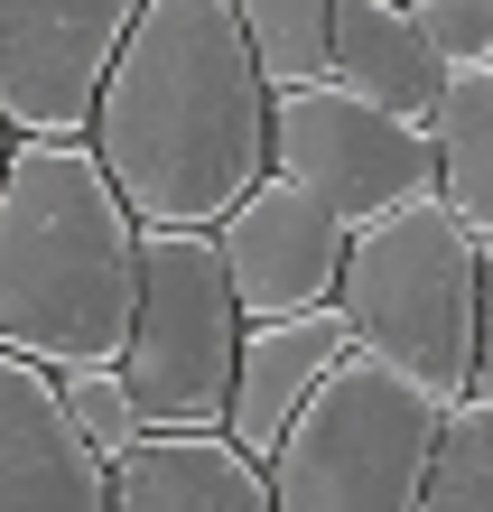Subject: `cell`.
Listing matches in <instances>:
<instances>
[{
	"label": "cell",
	"mask_w": 493,
	"mask_h": 512,
	"mask_svg": "<svg viewBox=\"0 0 493 512\" xmlns=\"http://www.w3.org/2000/svg\"><path fill=\"white\" fill-rule=\"evenodd\" d=\"M84 140L140 224L224 215L270 168V84L233 0H140Z\"/></svg>",
	"instance_id": "obj_1"
},
{
	"label": "cell",
	"mask_w": 493,
	"mask_h": 512,
	"mask_svg": "<svg viewBox=\"0 0 493 512\" xmlns=\"http://www.w3.org/2000/svg\"><path fill=\"white\" fill-rule=\"evenodd\" d=\"M140 215L103 177L94 140L10 131L0 168V345L38 364H94L131 345Z\"/></svg>",
	"instance_id": "obj_2"
},
{
	"label": "cell",
	"mask_w": 493,
	"mask_h": 512,
	"mask_svg": "<svg viewBox=\"0 0 493 512\" xmlns=\"http://www.w3.org/2000/svg\"><path fill=\"white\" fill-rule=\"evenodd\" d=\"M335 308L354 317L363 354L428 382L438 401L475 391V224H456L438 187L363 215L345 233Z\"/></svg>",
	"instance_id": "obj_3"
},
{
	"label": "cell",
	"mask_w": 493,
	"mask_h": 512,
	"mask_svg": "<svg viewBox=\"0 0 493 512\" xmlns=\"http://www.w3.org/2000/svg\"><path fill=\"white\" fill-rule=\"evenodd\" d=\"M438 419L447 401L428 382L391 373L382 354L354 345L270 447V503L280 512H419Z\"/></svg>",
	"instance_id": "obj_4"
},
{
	"label": "cell",
	"mask_w": 493,
	"mask_h": 512,
	"mask_svg": "<svg viewBox=\"0 0 493 512\" xmlns=\"http://www.w3.org/2000/svg\"><path fill=\"white\" fill-rule=\"evenodd\" d=\"M242 354V298L214 252V224H140V308H131V401L149 429H214Z\"/></svg>",
	"instance_id": "obj_5"
},
{
	"label": "cell",
	"mask_w": 493,
	"mask_h": 512,
	"mask_svg": "<svg viewBox=\"0 0 493 512\" xmlns=\"http://www.w3.org/2000/svg\"><path fill=\"white\" fill-rule=\"evenodd\" d=\"M270 168L298 177L307 196H326L345 224L438 187L428 122H400V112L363 103V94H345V84H326V75L270 94Z\"/></svg>",
	"instance_id": "obj_6"
},
{
	"label": "cell",
	"mask_w": 493,
	"mask_h": 512,
	"mask_svg": "<svg viewBox=\"0 0 493 512\" xmlns=\"http://www.w3.org/2000/svg\"><path fill=\"white\" fill-rule=\"evenodd\" d=\"M140 0H0V122L75 140Z\"/></svg>",
	"instance_id": "obj_7"
},
{
	"label": "cell",
	"mask_w": 493,
	"mask_h": 512,
	"mask_svg": "<svg viewBox=\"0 0 493 512\" xmlns=\"http://www.w3.org/2000/svg\"><path fill=\"white\" fill-rule=\"evenodd\" d=\"M345 215L326 196H307L298 177L261 168L224 215H214V252L233 270V298L242 317H289V308H317L335 298V270H345Z\"/></svg>",
	"instance_id": "obj_8"
},
{
	"label": "cell",
	"mask_w": 493,
	"mask_h": 512,
	"mask_svg": "<svg viewBox=\"0 0 493 512\" xmlns=\"http://www.w3.org/2000/svg\"><path fill=\"white\" fill-rule=\"evenodd\" d=\"M112 466L75 429L56 364L0 345V512H103Z\"/></svg>",
	"instance_id": "obj_9"
},
{
	"label": "cell",
	"mask_w": 493,
	"mask_h": 512,
	"mask_svg": "<svg viewBox=\"0 0 493 512\" xmlns=\"http://www.w3.org/2000/svg\"><path fill=\"white\" fill-rule=\"evenodd\" d=\"M354 354V317L317 298V308H289V317H242V354H233V391H224V429L270 466L280 429L298 419V401L317 391L335 364Z\"/></svg>",
	"instance_id": "obj_10"
},
{
	"label": "cell",
	"mask_w": 493,
	"mask_h": 512,
	"mask_svg": "<svg viewBox=\"0 0 493 512\" xmlns=\"http://www.w3.org/2000/svg\"><path fill=\"white\" fill-rule=\"evenodd\" d=\"M112 512H270V466L224 419L214 429H140L112 457Z\"/></svg>",
	"instance_id": "obj_11"
},
{
	"label": "cell",
	"mask_w": 493,
	"mask_h": 512,
	"mask_svg": "<svg viewBox=\"0 0 493 512\" xmlns=\"http://www.w3.org/2000/svg\"><path fill=\"white\" fill-rule=\"evenodd\" d=\"M326 84L400 112V122H428V103H438V84H447V56L428 47L410 0H335V19H326Z\"/></svg>",
	"instance_id": "obj_12"
},
{
	"label": "cell",
	"mask_w": 493,
	"mask_h": 512,
	"mask_svg": "<svg viewBox=\"0 0 493 512\" xmlns=\"http://www.w3.org/2000/svg\"><path fill=\"white\" fill-rule=\"evenodd\" d=\"M428 149H438V196L456 224L493 233V56H456L438 103H428Z\"/></svg>",
	"instance_id": "obj_13"
},
{
	"label": "cell",
	"mask_w": 493,
	"mask_h": 512,
	"mask_svg": "<svg viewBox=\"0 0 493 512\" xmlns=\"http://www.w3.org/2000/svg\"><path fill=\"white\" fill-rule=\"evenodd\" d=\"M419 512H493V391H456L447 401Z\"/></svg>",
	"instance_id": "obj_14"
},
{
	"label": "cell",
	"mask_w": 493,
	"mask_h": 512,
	"mask_svg": "<svg viewBox=\"0 0 493 512\" xmlns=\"http://www.w3.org/2000/svg\"><path fill=\"white\" fill-rule=\"evenodd\" d=\"M233 19H242V38H252V66H261L270 94L326 75V19H335V0H233Z\"/></svg>",
	"instance_id": "obj_15"
},
{
	"label": "cell",
	"mask_w": 493,
	"mask_h": 512,
	"mask_svg": "<svg viewBox=\"0 0 493 512\" xmlns=\"http://www.w3.org/2000/svg\"><path fill=\"white\" fill-rule=\"evenodd\" d=\"M56 391H66V410H75V429L94 438V457L112 466L121 447H131L149 419L131 401V373H121V354H94V364H56Z\"/></svg>",
	"instance_id": "obj_16"
},
{
	"label": "cell",
	"mask_w": 493,
	"mask_h": 512,
	"mask_svg": "<svg viewBox=\"0 0 493 512\" xmlns=\"http://www.w3.org/2000/svg\"><path fill=\"white\" fill-rule=\"evenodd\" d=\"M419 28H428V47L447 56H493V0H410Z\"/></svg>",
	"instance_id": "obj_17"
},
{
	"label": "cell",
	"mask_w": 493,
	"mask_h": 512,
	"mask_svg": "<svg viewBox=\"0 0 493 512\" xmlns=\"http://www.w3.org/2000/svg\"><path fill=\"white\" fill-rule=\"evenodd\" d=\"M475 391H493V233H475Z\"/></svg>",
	"instance_id": "obj_18"
},
{
	"label": "cell",
	"mask_w": 493,
	"mask_h": 512,
	"mask_svg": "<svg viewBox=\"0 0 493 512\" xmlns=\"http://www.w3.org/2000/svg\"><path fill=\"white\" fill-rule=\"evenodd\" d=\"M0 168H10V122H0Z\"/></svg>",
	"instance_id": "obj_19"
}]
</instances>
